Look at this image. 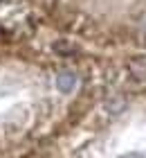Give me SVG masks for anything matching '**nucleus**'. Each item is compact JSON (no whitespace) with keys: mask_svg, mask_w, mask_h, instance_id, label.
I'll list each match as a JSON object with an SVG mask.
<instances>
[{"mask_svg":"<svg viewBox=\"0 0 146 158\" xmlns=\"http://www.w3.org/2000/svg\"><path fill=\"white\" fill-rule=\"evenodd\" d=\"M144 30H146V27H144Z\"/></svg>","mask_w":146,"mask_h":158,"instance_id":"obj_3","label":"nucleus"},{"mask_svg":"<svg viewBox=\"0 0 146 158\" xmlns=\"http://www.w3.org/2000/svg\"><path fill=\"white\" fill-rule=\"evenodd\" d=\"M121 158H146V156H142V154H137V152H130V154H124Z\"/></svg>","mask_w":146,"mask_h":158,"instance_id":"obj_2","label":"nucleus"},{"mask_svg":"<svg viewBox=\"0 0 146 158\" xmlns=\"http://www.w3.org/2000/svg\"><path fill=\"white\" fill-rule=\"evenodd\" d=\"M56 88L61 93H72L77 88V75L72 73V70H63V73H58L56 77Z\"/></svg>","mask_w":146,"mask_h":158,"instance_id":"obj_1","label":"nucleus"}]
</instances>
